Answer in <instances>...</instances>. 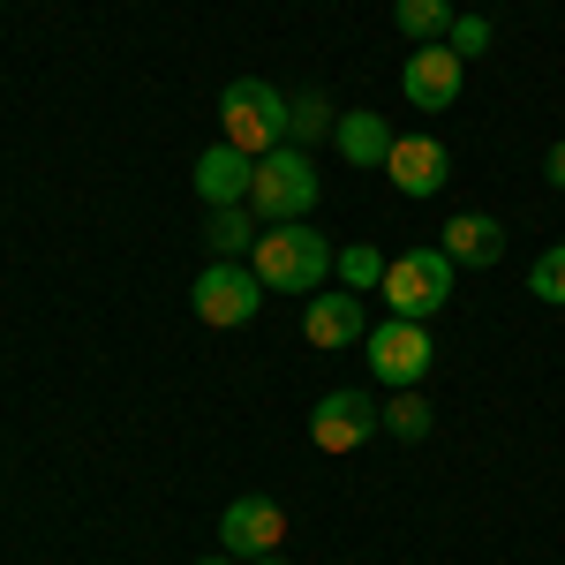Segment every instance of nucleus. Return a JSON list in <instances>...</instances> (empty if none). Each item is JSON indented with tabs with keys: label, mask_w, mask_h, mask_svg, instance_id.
Returning <instances> with one entry per match:
<instances>
[{
	"label": "nucleus",
	"mask_w": 565,
	"mask_h": 565,
	"mask_svg": "<svg viewBox=\"0 0 565 565\" xmlns=\"http://www.w3.org/2000/svg\"><path fill=\"white\" fill-rule=\"evenodd\" d=\"M452 271L460 264L445 257V249H407V257L385 264V309L392 317H430V309H445V295H452Z\"/></svg>",
	"instance_id": "nucleus-5"
},
{
	"label": "nucleus",
	"mask_w": 565,
	"mask_h": 565,
	"mask_svg": "<svg viewBox=\"0 0 565 565\" xmlns=\"http://www.w3.org/2000/svg\"><path fill=\"white\" fill-rule=\"evenodd\" d=\"M460 84H468V61H460L452 45H415V53H407V68H399L407 106H423V114L460 106Z\"/></svg>",
	"instance_id": "nucleus-8"
},
{
	"label": "nucleus",
	"mask_w": 565,
	"mask_h": 565,
	"mask_svg": "<svg viewBox=\"0 0 565 565\" xmlns=\"http://www.w3.org/2000/svg\"><path fill=\"white\" fill-rule=\"evenodd\" d=\"M527 295H535V302H551V309H565V242L535 257V271H527Z\"/></svg>",
	"instance_id": "nucleus-19"
},
{
	"label": "nucleus",
	"mask_w": 565,
	"mask_h": 565,
	"mask_svg": "<svg viewBox=\"0 0 565 565\" xmlns=\"http://www.w3.org/2000/svg\"><path fill=\"white\" fill-rule=\"evenodd\" d=\"M445 45H452L460 61H476V53H490V23H482V15H452V31H445Z\"/></svg>",
	"instance_id": "nucleus-21"
},
{
	"label": "nucleus",
	"mask_w": 565,
	"mask_h": 565,
	"mask_svg": "<svg viewBox=\"0 0 565 565\" xmlns=\"http://www.w3.org/2000/svg\"><path fill=\"white\" fill-rule=\"evenodd\" d=\"M302 332L317 348H354V340H362V302H354L348 287H340V295H309Z\"/></svg>",
	"instance_id": "nucleus-12"
},
{
	"label": "nucleus",
	"mask_w": 565,
	"mask_h": 565,
	"mask_svg": "<svg viewBox=\"0 0 565 565\" xmlns=\"http://www.w3.org/2000/svg\"><path fill=\"white\" fill-rule=\"evenodd\" d=\"M218 143H234V151H279L287 143V98L264 84V76H242V84L218 90Z\"/></svg>",
	"instance_id": "nucleus-2"
},
{
	"label": "nucleus",
	"mask_w": 565,
	"mask_h": 565,
	"mask_svg": "<svg viewBox=\"0 0 565 565\" xmlns=\"http://www.w3.org/2000/svg\"><path fill=\"white\" fill-rule=\"evenodd\" d=\"M249 212L271 218V226H295V218L317 212V167H309L302 143H279L257 159V181H249Z\"/></svg>",
	"instance_id": "nucleus-3"
},
{
	"label": "nucleus",
	"mask_w": 565,
	"mask_h": 565,
	"mask_svg": "<svg viewBox=\"0 0 565 565\" xmlns=\"http://www.w3.org/2000/svg\"><path fill=\"white\" fill-rule=\"evenodd\" d=\"M392 23H399V39H415V45H445L452 0H392Z\"/></svg>",
	"instance_id": "nucleus-15"
},
{
	"label": "nucleus",
	"mask_w": 565,
	"mask_h": 565,
	"mask_svg": "<svg viewBox=\"0 0 565 565\" xmlns=\"http://www.w3.org/2000/svg\"><path fill=\"white\" fill-rule=\"evenodd\" d=\"M332 271L348 279V295H354V287H385V257H377V249H340Z\"/></svg>",
	"instance_id": "nucleus-20"
},
{
	"label": "nucleus",
	"mask_w": 565,
	"mask_h": 565,
	"mask_svg": "<svg viewBox=\"0 0 565 565\" xmlns=\"http://www.w3.org/2000/svg\"><path fill=\"white\" fill-rule=\"evenodd\" d=\"M196 565H234V558H196Z\"/></svg>",
	"instance_id": "nucleus-23"
},
{
	"label": "nucleus",
	"mask_w": 565,
	"mask_h": 565,
	"mask_svg": "<svg viewBox=\"0 0 565 565\" xmlns=\"http://www.w3.org/2000/svg\"><path fill=\"white\" fill-rule=\"evenodd\" d=\"M189 309L212 324V332H234V324H249L264 309V279H257V264H234V257H218L196 271V287H189Z\"/></svg>",
	"instance_id": "nucleus-4"
},
{
	"label": "nucleus",
	"mask_w": 565,
	"mask_h": 565,
	"mask_svg": "<svg viewBox=\"0 0 565 565\" xmlns=\"http://www.w3.org/2000/svg\"><path fill=\"white\" fill-rule=\"evenodd\" d=\"M257 565H279V558H257Z\"/></svg>",
	"instance_id": "nucleus-24"
},
{
	"label": "nucleus",
	"mask_w": 565,
	"mask_h": 565,
	"mask_svg": "<svg viewBox=\"0 0 565 565\" xmlns=\"http://www.w3.org/2000/svg\"><path fill=\"white\" fill-rule=\"evenodd\" d=\"M452 264H498V249H505V226L490 212H460L452 226H445V242H437Z\"/></svg>",
	"instance_id": "nucleus-13"
},
{
	"label": "nucleus",
	"mask_w": 565,
	"mask_h": 565,
	"mask_svg": "<svg viewBox=\"0 0 565 565\" xmlns=\"http://www.w3.org/2000/svg\"><path fill=\"white\" fill-rule=\"evenodd\" d=\"M445 174H452V159H445V143H437V136H392L385 181L399 189V196H437Z\"/></svg>",
	"instance_id": "nucleus-10"
},
{
	"label": "nucleus",
	"mask_w": 565,
	"mask_h": 565,
	"mask_svg": "<svg viewBox=\"0 0 565 565\" xmlns=\"http://www.w3.org/2000/svg\"><path fill=\"white\" fill-rule=\"evenodd\" d=\"M340 129V114H332V98L324 90H302V98H287V143H317V136H332Z\"/></svg>",
	"instance_id": "nucleus-17"
},
{
	"label": "nucleus",
	"mask_w": 565,
	"mask_h": 565,
	"mask_svg": "<svg viewBox=\"0 0 565 565\" xmlns=\"http://www.w3.org/2000/svg\"><path fill=\"white\" fill-rule=\"evenodd\" d=\"M264 287H279V295H317L324 287V271H332V242L317 234V226H264L257 249H249Z\"/></svg>",
	"instance_id": "nucleus-1"
},
{
	"label": "nucleus",
	"mask_w": 565,
	"mask_h": 565,
	"mask_svg": "<svg viewBox=\"0 0 565 565\" xmlns=\"http://www.w3.org/2000/svg\"><path fill=\"white\" fill-rule=\"evenodd\" d=\"M385 430V399H370V392H324L317 399V415H309V437L324 445V452H354V445H370V437Z\"/></svg>",
	"instance_id": "nucleus-7"
},
{
	"label": "nucleus",
	"mask_w": 565,
	"mask_h": 565,
	"mask_svg": "<svg viewBox=\"0 0 565 565\" xmlns=\"http://www.w3.org/2000/svg\"><path fill=\"white\" fill-rule=\"evenodd\" d=\"M332 143H340V159H348V167H385L392 129H385V114L354 106V114H340V129H332Z\"/></svg>",
	"instance_id": "nucleus-14"
},
{
	"label": "nucleus",
	"mask_w": 565,
	"mask_h": 565,
	"mask_svg": "<svg viewBox=\"0 0 565 565\" xmlns=\"http://www.w3.org/2000/svg\"><path fill=\"white\" fill-rule=\"evenodd\" d=\"M543 174H551V189H565V136L551 143V159H543Z\"/></svg>",
	"instance_id": "nucleus-22"
},
{
	"label": "nucleus",
	"mask_w": 565,
	"mask_h": 565,
	"mask_svg": "<svg viewBox=\"0 0 565 565\" xmlns=\"http://www.w3.org/2000/svg\"><path fill=\"white\" fill-rule=\"evenodd\" d=\"M385 430L399 437V445H423V437H430V399H423L415 385H399L385 399Z\"/></svg>",
	"instance_id": "nucleus-18"
},
{
	"label": "nucleus",
	"mask_w": 565,
	"mask_h": 565,
	"mask_svg": "<svg viewBox=\"0 0 565 565\" xmlns=\"http://www.w3.org/2000/svg\"><path fill=\"white\" fill-rule=\"evenodd\" d=\"M279 535H287V513H279L271 498H234V505L218 513V543H226L234 558H271Z\"/></svg>",
	"instance_id": "nucleus-9"
},
{
	"label": "nucleus",
	"mask_w": 565,
	"mask_h": 565,
	"mask_svg": "<svg viewBox=\"0 0 565 565\" xmlns=\"http://www.w3.org/2000/svg\"><path fill=\"white\" fill-rule=\"evenodd\" d=\"M249 181H257V159L249 151H234V143H212L204 159H196V196L204 204H249Z\"/></svg>",
	"instance_id": "nucleus-11"
},
{
	"label": "nucleus",
	"mask_w": 565,
	"mask_h": 565,
	"mask_svg": "<svg viewBox=\"0 0 565 565\" xmlns=\"http://www.w3.org/2000/svg\"><path fill=\"white\" fill-rule=\"evenodd\" d=\"M257 226L264 218L249 212V204H218V212L204 218V242H212L218 257H242V249H257Z\"/></svg>",
	"instance_id": "nucleus-16"
},
{
	"label": "nucleus",
	"mask_w": 565,
	"mask_h": 565,
	"mask_svg": "<svg viewBox=\"0 0 565 565\" xmlns=\"http://www.w3.org/2000/svg\"><path fill=\"white\" fill-rule=\"evenodd\" d=\"M362 340H370V377H377V385H423V377H430V362H437V348H430V332H423V324H415V317H385V324H377V332H362Z\"/></svg>",
	"instance_id": "nucleus-6"
}]
</instances>
